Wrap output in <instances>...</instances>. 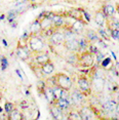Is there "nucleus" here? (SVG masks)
I'll use <instances>...</instances> for the list:
<instances>
[{"instance_id":"nucleus-1","label":"nucleus","mask_w":119,"mask_h":120,"mask_svg":"<svg viewBox=\"0 0 119 120\" xmlns=\"http://www.w3.org/2000/svg\"><path fill=\"white\" fill-rule=\"evenodd\" d=\"M52 81V85H58L65 90H71L73 87V81L68 75L64 73H58L50 78ZM51 85V86H52Z\"/></svg>"},{"instance_id":"nucleus-2","label":"nucleus","mask_w":119,"mask_h":120,"mask_svg":"<svg viewBox=\"0 0 119 120\" xmlns=\"http://www.w3.org/2000/svg\"><path fill=\"white\" fill-rule=\"evenodd\" d=\"M28 42H29V47H30L31 52L37 53V52H40V51L44 50V46H45L44 40L40 36H38L37 34L31 33V35L29 36Z\"/></svg>"},{"instance_id":"nucleus-3","label":"nucleus","mask_w":119,"mask_h":120,"mask_svg":"<svg viewBox=\"0 0 119 120\" xmlns=\"http://www.w3.org/2000/svg\"><path fill=\"white\" fill-rule=\"evenodd\" d=\"M96 63V56L93 53H91L88 50H84L78 52V63L77 65L83 67V68H89L93 67Z\"/></svg>"},{"instance_id":"nucleus-4","label":"nucleus","mask_w":119,"mask_h":120,"mask_svg":"<svg viewBox=\"0 0 119 120\" xmlns=\"http://www.w3.org/2000/svg\"><path fill=\"white\" fill-rule=\"evenodd\" d=\"M77 84H78V89L82 92L85 97H87L91 94V85H90V81L87 77L85 76H79L77 80Z\"/></svg>"},{"instance_id":"nucleus-5","label":"nucleus","mask_w":119,"mask_h":120,"mask_svg":"<svg viewBox=\"0 0 119 120\" xmlns=\"http://www.w3.org/2000/svg\"><path fill=\"white\" fill-rule=\"evenodd\" d=\"M78 111L81 116V120H91L100 118L99 116H97V113L94 112L93 107H89V106H81V108Z\"/></svg>"},{"instance_id":"nucleus-6","label":"nucleus","mask_w":119,"mask_h":120,"mask_svg":"<svg viewBox=\"0 0 119 120\" xmlns=\"http://www.w3.org/2000/svg\"><path fill=\"white\" fill-rule=\"evenodd\" d=\"M49 42L52 45H62L65 42V35L61 29H56L49 36Z\"/></svg>"},{"instance_id":"nucleus-7","label":"nucleus","mask_w":119,"mask_h":120,"mask_svg":"<svg viewBox=\"0 0 119 120\" xmlns=\"http://www.w3.org/2000/svg\"><path fill=\"white\" fill-rule=\"evenodd\" d=\"M70 97H71V100H72V105L77 107V106H83L84 104V101H85V95L81 92L79 89H74L70 92Z\"/></svg>"},{"instance_id":"nucleus-8","label":"nucleus","mask_w":119,"mask_h":120,"mask_svg":"<svg viewBox=\"0 0 119 120\" xmlns=\"http://www.w3.org/2000/svg\"><path fill=\"white\" fill-rule=\"evenodd\" d=\"M39 20V25H40V29H41L42 33H46V32L50 31V30L56 29L52 25V22H51V19L49 18V15H43L42 19H38Z\"/></svg>"},{"instance_id":"nucleus-9","label":"nucleus","mask_w":119,"mask_h":120,"mask_svg":"<svg viewBox=\"0 0 119 120\" xmlns=\"http://www.w3.org/2000/svg\"><path fill=\"white\" fill-rule=\"evenodd\" d=\"M49 18L51 19V22H52V25L56 29H62L64 28L65 25H66V18L65 15H56V13H48Z\"/></svg>"},{"instance_id":"nucleus-10","label":"nucleus","mask_w":119,"mask_h":120,"mask_svg":"<svg viewBox=\"0 0 119 120\" xmlns=\"http://www.w3.org/2000/svg\"><path fill=\"white\" fill-rule=\"evenodd\" d=\"M105 78L104 77H91V88L94 89V91L98 94H102L103 89L105 87Z\"/></svg>"},{"instance_id":"nucleus-11","label":"nucleus","mask_w":119,"mask_h":120,"mask_svg":"<svg viewBox=\"0 0 119 120\" xmlns=\"http://www.w3.org/2000/svg\"><path fill=\"white\" fill-rule=\"evenodd\" d=\"M67 50H69L70 52H79V43H78V37L72 38V39L65 40L63 43Z\"/></svg>"},{"instance_id":"nucleus-12","label":"nucleus","mask_w":119,"mask_h":120,"mask_svg":"<svg viewBox=\"0 0 119 120\" xmlns=\"http://www.w3.org/2000/svg\"><path fill=\"white\" fill-rule=\"evenodd\" d=\"M101 9L103 10V12H104V15H105V17H106V19H109V18L114 17L115 11H116L114 5H113L112 3H110V2H105V3H103Z\"/></svg>"},{"instance_id":"nucleus-13","label":"nucleus","mask_w":119,"mask_h":120,"mask_svg":"<svg viewBox=\"0 0 119 120\" xmlns=\"http://www.w3.org/2000/svg\"><path fill=\"white\" fill-rule=\"evenodd\" d=\"M49 111H50V114L51 116L53 117L55 119H63V118H66L64 115H65V112L60 109L56 104H50V107H49Z\"/></svg>"},{"instance_id":"nucleus-14","label":"nucleus","mask_w":119,"mask_h":120,"mask_svg":"<svg viewBox=\"0 0 119 120\" xmlns=\"http://www.w3.org/2000/svg\"><path fill=\"white\" fill-rule=\"evenodd\" d=\"M55 104L60 109H62L64 112H66V111H69V110H71L73 106L71 105V103L69 102V100L67 99H65V98H60V99H58L55 102Z\"/></svg>"},{"instance_id":"nucleus-15","label":"nucleus","mask_w":119,"mask_h":120,"mask_svg":"<svg viewBox=\"0 0 119 120\" xmlns=\"http://www.w3.org/2000/svg\"><path fill=\"white\" fill-rule=\"evenodd\" d=\"M48 61H50V58L46 52H44V50L35 53V62H36V64L38 65L39 67L41 66V65L45 64V63Z\"/></svg>"},{"instance_id":"nucleus-16","label":"nucleus","mask_w":119,"mask_h":120,"mask_svg":"<svg viewBox=\"0 0 119 120\" xmlns=\"http://www.w3.org/2000/svg\"><path fill=\"white\" fill-rule=\"evenodd\" d=\"M93 20L96 22V24L98 25L99 27H105L106 25V17H105L104 12H103L102 9H99L97 10L96 13H94V17H93Z\"/></svg>"},{"instance_id":"nucleus-17","label":"nucleus","mask_w":119,"mask_h":120,"mask_svg":"<svg viewBox=\"0 0 119 120\" xmlns=\"http://www.w3.org/2000/svg\"><path fill=\"white\" fill-rule=\"evenodd\" d=\"M65 27L70 28L74 33H76V34L82 33L83 30H84V24H83V22L80 21V20H75L74 23L71 24L70 26H65Z\"/></svg>"},{"instance_id":"nucleus-18","label":"nucleus","mask_w":119,"mask_h":120,"mask_svg":"<svg viewBox=\"0 0 119 120\" xmlns=\"http://www.w3.org/2000/svg\"><path fill=\"white\" fill-rule=\"evenodd\" d=\"M43 94H44V97H45V99L47 100V102L49 103V104H55L56 102V98H55V94H53V92H52V89H51V86L50 85H48V86H45L44 88H43Z\"/></svg>"},{"instance_id":"nucleus-19","label":"nucleus","mask_w":119,"mask_h":120,"mask_svg":"<svg viewBox=\"0 0 119 120\" xmlns=\"http://www.w3.org/2000/svg\"><path fill=\"white\" fill-rule=\"evenodd\" d=\"M17 54L18 56L24 61L28 60L30 58V54H31V50L27 48V46H19L17 49Z\"/></svg>"},{"instance_id":"nucleus-20","label":"nucleus","mask_w":119,"mask_h":120,"mask_svg":"<svg viewBox=\"0 0 119 120\" xmlns=\"http://www.w3.org/2000/svg\"><path fill=\"white\" fill-rule=\"evenodd\" d=\"M40 70H41V72L44 75H50L55 71V65H53V63L51 61H48L45 64L40 66Z\"/></svg>"},{"instance_id":"nucleus-21","label":"nucleus","mask_w":119,"mask_h":120,"mask_svg":"<svg viewBox=\"0 0 119 120\" xmlns=\"http://www.w3.org/2000/svg\"><path fill=\"white\" fill-rule=\"evenodd\" d=\"M103 109L107 112V113H114L116 111V106H117V102L114 100H109L106 103L103 104Z\"/></svg>"},{"instance_id":"nucleus-22","label":"nucleus","mask_w":119,"mask_h":120,"mask_svg":"<svg viewBox=\"0 0 119 120\" xmlns=\"http://www.w3.org/2000/svg\"><path fill=\"white\" fill-rule=\"evenodd\" d=\"M85 37L87 38V40L90 43H97L101 39L100 35L98 34V32L93 31V30H87L85 33Z\"/></svg>"},{"instance_id":"nucleus-23","label":"nucleus","mask_w":119,"mask_h":120,"mask_svg":"<svg viewBox=\"0 0 119 120\" xmlns=\"http://www.w3.org/2000/svg\"><path fill=\"white\" fill-rule=\"evenodd\" d=\"M78 43H79V52H81V51L87 50L88 45H89V43L90 42H89L87 40V38L84 36V37L78 38Z\"/></svg>"},{"instance_id":"nucleus-24","label":"nucleus","mask_w":119,"mask_h":120,"mask_svg":"<svg viewBox=\"0 0 119 120\" xmlns=\"http://www.w3.org/2000/svg\"><path fill=\"white\" fill-rule=\"evenodd\" d=\"M8 119H10V120H22V119H24V116L18 109L15 108L8 114Z\"/></svg>"},{"instance_id":"nucleus-25","label":"nucleus","mask_w":119,"mask_h":120,"mask_svg":"<svg viewBox=\"0 0 119 120\" xmlns=\"http://www.w3.org/2000/svg\"><path fill=\"white\" fill-rule=\"evenodd\" d=\"M68 115H67L66 118L67 119H70V120H81V116L79 114V111L78 110H73V109H71V110H69Z\"/></svg>"},{"instance_id":"nucleus-26","label":"nucleus","mask_w":119,"mask_h":120,"mask_svg":"<svg viewBox=\"0 0 119 120\" xmlns=\"http://www.w3.org/2000/svg\"><path fill=\"white\" fill-rule=\"evenodd\" d=\"M98 34L100 35V37H102V39L105 40L110 39V33L106 29V27H100V29L98 30Z\"/></svg>"},{"instance_id":"nucleus-27","label":"nucleus","mask_w":119,"mask_h":120,"mask_svg":"<svg viewBox=\"0 0 119 120\" xmlns=\"http://www.w3.org/2000/svg\"><path fill=\"white\" fill-rule=\"evenodd\" d=\"M51 89H52V92H53V94H55L56 100L62 98V94H63V91H64L63 88H61V87L58 85H52L51 86Z\"/></svg>"},{"instance_id":"nucleus-28","label":"nucleus","mask_w":119,"mask_h":120,"mask_svg":"<svg viewBox=\"0 0 119 120\" xmlns=\"http://www.w3.org/2000/svg\"><path fill=\"white\" fill-rule=\"evenodd\" d=\"M108 31H109L111 37L119 41V29H110V30H108Z\"/></svg>"},{"instance_id":"nucleus-29","label":"nucleus","mask_w":119,"mask_h":120,"mask_svg":"<svg viewBox=\"0 0 119 120\" xmlns=\"http://www.w3.org/2000/svg\"><path fill=\"white\" fill-rule=\"evenodd\" d=\"M15 105H13L12 103H9V102H7L6 104H5V107H4V110H5V113L6 114H9L10 112H11L13 109H15Z\"/></svg>"},{"instance_id":"nucleus-30","label":"nucleus","mask_w":119,"mask_h":120,"mask_svg":"<svg viewBox=\"0 0 119 120\" xmlns=\"http://www.w3.org/2000/svg\"><path fill=\"white\" fill-rule=\"evenodd\" d=\"M87 50L88 51H90L91 53H93V54H96L97 52L99 51V48L97 47L96 45H94V43H89V45H88V48H87Z\"/></svg>"},{"instance_id":"nucleus-31","label":"nucleus","mask_w":119,"mask_h":120,"mask_svg":"<svg viewBox=\"0 0 119 120\" xmlns=\"http://www.w3.org/2000/svg\"><path fill=\"white\" fill-rule=\"evenodd\" d=\"M27 0H18L17 2H15V5H21V4H24Z\"/></svg>"},{"instance_id":"nucleus-32","label":"nucleus","mask_w":119,"mask_h":120,"mask_svg":"<svg viewBox=\"0 0 119 120\" xmlns=\"http://www.w3.org/2000/svg\"><path fill=\"white\" fill-rule=\"evenodd\" d=\"M116 114H117V116L119 117V102L117 103V106H116Z\"/></svg>"},{"instance_id":"nucleus-33","label":"nucleus","mask_w":119,"mask_h":120,"mask_svg":"<svg viewBox=\"0 0 119 120\" xmlns=\"http://www.w3.org/2000/svg\"><path fill=\"white\" fill-rule=\"evenodd\" d=\"M115 10H117V12H118V15H119V4H117V7L115 8Z\"/></svg>"},{"instance_id":"nucleus-34","label":"nucleus","mask_w":119,"mask_h":120,"mask_svg":"<svg viewBox=\"0 0 119 120\" xmlns=\"http://www.w3.org/2000/svg\"><path fill=\"white\" fill-rule=\"evenodd\" d=\"M1 98H2V94H1V92H0V100H1Z\"/></svg>"},{"instance_id":"nucleus-35","label":"nucleus","mask_w":119,"mask_h":120,"mask_svg":"<svg viewBox=\"0 0 119 120\" xmlns=\"http://www.w3.org/2000/svg\"><path fill=\"white\" fill-rule=\"evenodd\" d=\"M1 60H2V58H1V56H0V63H1Z\"/></svg>"},{"instance_id":"nucleus-36","label":"nucleus","mask_w":119,"mask_h":120,"mask_svg":"<svg viewBox=\"0 0 119 120\" xmlns=\"http://www.w3.org/2000/svg\"><path fill=\"white\" fill-rule=\"evenodd\" d=\"M0 113H1V108H0Z\"/></svg>"}]
</instances>
